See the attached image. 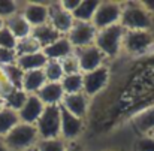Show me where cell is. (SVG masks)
<instances>
[{
	"label": "cell",
	"mask_w": 154,
	"mask_h": 151,
	"mask_svg": "<svg viewBox=\"0 0 154 151\" xmlns=\"http://www.w3.org/2000/svg\"><path fill=\"white\" fill-rule=\"evenodd\" d=\"M5 26L9 29V32L15 36L17 41H23V39H27L32 36V26L24 20V17L21 14H17L14 17H11L9 20L5 21Z\"/></svg>",
	"instance_id": "ac0fdd59"
},
{
	"label": "cell",
	"mask_w": 154,
	"mask_h": 151,
	"mask_svg": "<svg viewBox=\"0 0 154 151\" xmlns=\"http://www.w3.org/2000/svg\"><path fill=\"white\" fill-rule=\"evenodd\" d=\"M17 55H26V54H33V52H38V51H42V47L38 44V41L30 36L27 39H23V41H18V45H17Z\"/></svg>",
	"instance_id": "f1b7e54d"
},
{
	"label": "cell",
	"mask_w": 154,
	"mask_h": 151,
	"mask_svg": "<svg viewBox=\"0 0 154 151\" xmlns=\"http://www.w3.org/2000/svg\"><path fill=\"white\" fill-rule=\"evenodd\" d=\"M18 41L15 39V36L9 32V29L5 26L0 30V48H6V50H17Z\"/></svg>",
	"instance_id": "4dcf8cb0"
},
{
	"label": "cell",
	"mask_w": 154,
	"mask_h": 151,
	"mask_svg": "<svg viewBox=\"0 0 154 151\" xmlns=\"http://www.w3.org/2000/svg\"><path fill=\"white\" fill-rule=\"evenodd\" d=\"M61 87L64 94H78L82 93V73H73V75H64L61 79Z\"/></svg>",
	"instance_id": "d4e9b609"
},
{
	"label": "cell",
	"mask_w": 154,
	"mask_h": 151,
	"mask_svg": "<svg viewBox=\"0 0 154 151\" xmlns=\"http://www.w3.org/2000/svg\"><path fill=\"white\" fill-rule=\"evenodd\" d=\"M64 111H67L69 114L85 120L88 109H90V99L84 94V93H78V94H66L64 99L60 105Z\"/></svg>",
	"instance_id": "4fadbf2b"
},
{
	"label": "cell",
	"mask_w": 154,
	"mask_h": 151,
	"mask_svg": "<svg viewBox=\"0 0 154 151\" xmlns=\"http://www.w3.org/2000/svg\"><path fill=\"white\" fill-rule=\"evenodd\" d=\"M21 9V3L15 2V0H0V18H3L5 21L9 20L11 17L20 14Z\"/></svg>",
	"instance_id": "f546056e"
},
{
	"label": "cell",
	"mask_w": 154,
	"mask_h": 151,
	"mask_svg": "<svg viewBox=\"0 0 154 151\" xmlns=\"http://www.w3.org/2000/svg\"><path fill=\"white\" fill-rule=\"evenodd\" d=\"M126 30L120 26H111L103 30H97L94 45L102 51L106 58H115L123 50V39H124Z\"/></svg>",
	"instance_id": "3957f363"
},
{
	"label": "cell",
	"mask_w": 154,
	"mask_h": 151,
	"mask_svg": "<svg viewBox=\"0 0 154 151\" xmlns=\"http://www.w3.org/2000/svg\"><path fill=\"white\" fill-rule=\"evenodd\" d=\"M17 51L15 50H6V48H0V66H9V64H15L17 63Z\"/></svg>",
	"instance_id": "836d02e7"
},
{
	"label": "cell",
	"mask_w": 154,
	"mask_h": 151,
	"mask_svg": "<svg viewBox=\"0 0 154 151\" xmlns=\"http://www.w3.org/2000/svg\"><path fill=\"white\" fill-rule=\"evenodd\" d=\"M48 58L42 51L33 52V54H26V55H18L17 58V66L23 72H30V70H42L47 64Z\"/></svg>",
	"instance_id": "d6986e66"
},
{
	"label": "cell",
	"mask_w": 154,
	"mask_h": 151,
	"mask_svg": "<svg viewBox=\"0 0 154 151\" xmlns=\"http://www.w3.org/2000/svg\"><path fill=\"white\" fill-rule=\"evenodd\" d=\"M27 97H29V94H26L21 88H11L8 93H5L2 96L5 108H9L15 112H18L23 108V105L26 103Z\"/></svg>",
	"instance_id": "603a6c76"
},
{
	"label": "cell",
	"mask_w": 154,
	"mask_h": 151,
	"mask_svg": "<svg viewBox=\"0 0 154 151\" xmlns=\"http://www.w3.org/2000/svg\"><path fill=\"white\" fill-rule=\"evenodd\" d=\"M142 5L151 15H154V2H142Z\"/></svg>",
	"instance_id": "8d00e7d4"
},
{
	"label": "cell",
	"mask_w": 154,
	"mask_h": 151,
	"mask_svg": "<svg viewBox=\"0 0 154 151\" xmlns=\"http://www.w3.org/2000/svg\"><path fill=\"white\" fill-rule=\"evenodd\" d=\"M154 45V35L151 30L141 32H126L123 39V50L127 54L139 55L144 54Z\"/></svg>",
	"instance_id": "52a82bcc"
},
{
	"label": "cell",
	"mask_w": 154,
	"mask_h": 151,
	"mask_svg": "<svg viewBox=\"0 0 154 151\" xmlns=\"http://www.w3.org/2000/svg\"><path fill=\"white\" fill-rule=\"evenodd\" d=\"M3 27H5V20H3V18H0V30H2Z\"/></svg>",
	"instance_id": "f35d334b"
},
{
	"label": "cell",
	"mask_w": 154,
	"mask_h": 151,
	"mask_svg": "<svg viewBox=\"0 0 154 151\" xmlns=\"http://www.w3.org/2000/svg\"><path fill=\"white\" fill-rule=\"evenodd\" d=\"M109 67L105 64L102 67L88 72V73H82V93L88 97L93 99L97 94H100L103 90L106 88L108 82H109Z\"/></svg>",
	"instance_id": "8992f818"
},
{
	"label": "cell",
	"mask_w": 154,
	"mask_h": 151,
	"mask_svg": "<svg viewBox=\"0 0 154 151\" xmlns=\"http://www.w3.org/2000/svg\"><path fill=\"white\" fill-rule=\"evenodd\" d=\"M3 72L6 75V79L9 81L11 87L12 88H21L23 85V76H24V72L15 64H9V66H5L3 67Z\"/></svg>",
	"instance_id": "4316f807"
},
{
	"label": "cell",
	"mask_w": 154,
	"mask_h": 151,
	"mask_svg": "<svg viewBox=\"0 0 154 151\" xmlns=\"http://www.w3.org/2000/svg\"><path fill=\"white\" fill-rule=\"evenodd\" d=\"M6 147L9 151H27L39 142V133L36 126L18 123L5 138H3Z\"/></svg>",
	"instance_id": "7a4b0ae2"
},
{
	"label": "cell",
	"mask_w": 154,
	"mask_h": 151,
	"mask_svg": "<svg viewBox=\"0 0 154 151\" xmlns=\"http://www.w3.org/2000/svg\"><path fill=\"white\" fill-rule=\"evenodd\" d=\"M42 52L45 54V57L48 58V60H57V61H61V60H64L66 57H69V55H72L75 50H73V47L70 45V42H69V39L66 38V36H60L55 42H52L51 45H48V47H45Z\"/></svg>",
	"instance_id": "e0dca14e"
},
{
	"label": "cell",
	"mask_w": 154,
	"mask_h": 151,
	"mask_svg": "<svg viewBox=\"0 0 154 151\" xmlns=\"http://www.w3.org/2000/svg\"><path fill=\"white\" fill-rule=\"evenodd\" d=\"M120 26L126 32L151 30L153 15L144 8L142 2H123Z\"/></svg>",
	"instance_id": "6da1fadb"
},
{
	"label": "cell",
	"mask_w": 154,
	"mask_h": 151,
	"mask_svg": "<svg viewBox=\"0 0 154 151\" xmlns=\"http://www.w3.org/2000/svg\"><path fill=\"white\" fill-rule=\"evenodd\" d=\"M61 63V67H63V72L64 75H73V73H81L79 70V64H78V60H76V55L75 52L69 57H66L64 60L60 61Z\"/></svg>",
	"instance_id": "1f68e13d"
},
{
	"label": "cell",
	"mask_w": 154,
	"mask_h": 151,
	"mask_svg": "<svg viewBox=\"0 0 154 151\" xmlns=\"http://www.w3.org/2000/svg\"><path fill=\"white\" fill-rule=\"evenodd\" d=\"M20 14L32 26V29H35V27H39L48 23L50 6L48 3H42V2H24L21 3Z\"/></svg>",
	"instance_id": "30bf717a"
},
{
	"label": "cell",
	"mask_w": 154,
	"mask_h": 151,
	"mask_svg": "<svg viewBox=\"0 0 154 151\" xmlns=\"http://www.w3.org/2000/svg\"><path fill=\"white\" fill-rule=\"evenodd\" d=\"M121 11H123V2H99L91 24L94 26L96 30H103L106 27L120 24Z\"/></svg>",
	"instance_id": "5b68a950"
},
{
	"label": "cell",
	"mask_w": 154,
	"mask_h": 151,
	"mask_svg": "<svg viewBox=\"0 0 154 151\" xmlns=\"http://www.w3.org/2000/svg\"><path fill=\"white\" fill-rule=\"evenodd\" d=\"M67 142L63 141L61 138H55V139H39V142L36 144L38 151H66Z\"/></svg>",
	"instance_id": "83f0119b"
},
{
	"label": "cell",
	"mask_w": 154,
	"mask_h": 151,
	"mask_svg": "<svg viewBox=\"0 0 154 151\" xmlns=\"http://www.w3.org/2000/svg\"><path fill=\"white\" fill-rule=\"evenodd\" d=\"M75 55H76L81 73L93 72V70L105 66V61H106V57L103 55L102 51L96 45H90V47H85V48L75 50Z\"/></svg>",
	"instance_id": "9c48e42d"
},
{
	"label": "cell",
	"mask_w": 154,
	"mask_h": 151,
	"mask_svg": "<svg viewBox=\"0 0 154 151\" xmlns=\"http://www.w3.org/2000/svg\"><path fill=\"white\" fill-rule=\"evenodd\" d=\"M61 108V106H60ZM84 120L69 114L61 108V121H60V138L66 142H75L84 132Z\"/></svg>",
	"instance_id": "8fae6325"
},
{
	"label": "cell",
	"mask_w": 154,
	"mask_h": 151,
	"mask_svg": "<svg viewBox=\"0 0 154 151\" xmlns=\"http://www.w3.org/2000/svg\"><path fill=\"white\" fill-rule=\"evenodd\" d=\"M48 6H50V20H48V23L61 36H66L69 33V30L72 29L73 23H75L72 14L66 12L60 6L58 2H48Z\"/></svg>",
	"instance_id": "7c38bea8"
},
{
	"label": "cell",
	"mask_w": 154,
	"mask_h": 151,
	"mask_svg": "<svg viewBox=\"0 0 154 151\" xmlns=\"http://www.w3.org/2000/svg\"><path fill=\"white\" fill-rule=\"evenodd\" d=\"M135 151H154V135H141L135 142Z\"/></svg>",
	"instance_id": "d6a6232c"
},
{
	"label": "cell",
	"mask_w": 154,
	"mask_h": 151,
	"mask_svg": "<svg viewBox=\"0 0 154 151\" xmlns=\"http://www.w3.org/2000/svg\"><path fill=\"white\" fill-rule=\"evenodd\" d=\"M79 2H81V0H61V2H58V3H60V6H61L66 12L73 14V11L78 8Z\"/></svg>",
	"instance_id": "e575fe53"
},
{
	"label": "cell",
	"mask_w": 154,
	"mask_h": 151,
	"mask_svg": "<svg viewBox=\"0 0 154 151\" xmlns=\"http://www.w3.org/2000/svg\"><path fill=\"white\" fill-rule=\"evenodd\" d=\"M32 36L38 41V44L42 47V50L48 45H51L52 42H55L61 35L52 27L50 23L44 24V26H39V27H35L33 32H32Z\"/></svg>",
	"instance_id": "44dd1931"
},
{
	"label": "cell",
	"mask_w": 154,
	"mask_h": 151,
	"mask_svg": "<svg viewBox=\"0 0 154 151\" xmlns=\"http://www.w3.org/2000/svg\"><path fill=\"white\" fill-rule=\"evenodd\" d=\"M36 96L45 106H60L66 94L60 82H47Z\"/></svg>",
	"instance_id": "2e32d148"
},
{
	"label": "cell",
	"mask_w": 154,
	"mask_h": 151,
	"mask_svg": "<svg viewBox=\"0 0 154 151\" xmlns=\"http://www.w3.org/2000/svg\"><path fill=\"white\" fill-rule=\"evenodd\" d=\"M42 70H44L47 82H61V79L64 78L61 63L57 61V60H48Z\"/></svg>",
	"instance_id": "484cf974"
},
{
	"label": "cell",
	"mask_w": 154,
	"mask_h": 151,
	"mask_svg": "<svg viewBox=\"0 0 154 151\" xmlns=\"http://www.w3.org/2000/svg\"><path fill=\"white\" fill-rule=\"evenodd\" d=\"M3 106H5V105H3V99H2V96H0V109H2Z\"/></svg>",
	"instance_id": "ab89813d"
},
{
	"label": "cell",
	"mask_w": 154,
	"mask_h": 151,
	"mask_svg": "<svg viewBox=\"0 0 154 151\" xmlns=\"http://www.w3.org/2000/svg\"><path fill=\"white\" fill-rule=\"evenodd\" d=\"M60 121H61V108L45 106L41 118L35 124L39 133V139L60 138Z\"/></svg>",
	"instance_id": "277c9868"
},
{
	"label": "cell",
	"mask_w": 154,
	"mask_h": 151,
	"mask_svg": "<svg viewBox=\"0 0 154 151\" xmlns=\"http://www.w3.org/2000/svg\"><path fill=\"white\" fill-rule=\"evenodd\" d=\"M0 151H9V148L6 147V144L3 141V138H0Z\"/></svg>",
	"instance_id": "74e56055"
},
{
	"label": "cell",
	"mask_w": 154,
	"mask_h": 151,
	"mask_svg": "<svg viewBox=\"0 0 154 151\" xmlns=\"http://www.w3.org/2000/svg\"><path fill=\"white\" fill-rule=\"evenodd\" d=\"M18 123H20L18 112L3 106L0 109V138H5Z\"/></svg>",
	"instance_id": "cb8c5ba5"
},
{
	"label": "cell",
	"mask_w": 154,
	"mask_h": 151,
	"mask_svg": "<svg viewBox=\"0 0 154 151\" xmlns=\"http://www.w3.org/2000/svg\"><path fill=\"white\" fill-rule=\"evenodd\" d=\"M27 151H38V148H36V147H33V148H30V150H27Z\"/></svg>",
	"instance_id": "60d3db41"
},
{
	"label": "cell",
	"mask_w": 154,
	"mask_h": 151,
	"mask_svg": "<svg viewBox=\"0 0 154 151\" xmlns=\"http://www.w3.org/2000/svg\"><path fill=\"white\" fill-rule=\"evenodd\" d=\"M66 151H87V150H85V147L81 142L75 141V142H67Z\"/></svg>",
	"instance_id": "d590c367"
},
{
	"label": "cell",
	"mask_w": 154,
	"mask_h": 151,
	"mask_svg": "<svg viewBox=\"0 0 154 151\" xmlns=\"http://www.w3.org/2000/svg\"><path fill=\"white\" fill-rule=\"evenodd\" d=\"M47 84L44 70H30V72H24L23 76V85L21 90L26 94H38L39 90Z\"/></svg>",
	"instance_id": "ffe728a7"
},
{
	"label": "cell",
	"mask_w": 154,
	"mask_h": 151,
	"mask_svg": "<svg viewBox=\"0 0 154 151\" xmlns=\"http://www.w3.org/2000/svg\"><path fill=\"white\" fill-rule=\"evenodd\" d=\"M45 109V105L41 102V99L36 94H30L27 97L26 103L23 105V108L18 111V117H20V123H26V124H36L38 120L41 118L42 112Z\"/></svg>",
	"instance_id": "5bb4252c"
},
{
	"label": "cell",
	"mask_w": 154,
	"mask_h": 151,
	"mask_svg": "<svg viewBox=\"0 0 154 151\" xmlns=\"http://www.w3.org/2000/svg\"><path fill=\"white\" fill-rule=\"evenodd\" d=\"M132 126L141 135H154V105L141 109L132 117Z\"/></svg>",
	"instance_id": "9a60e30c"
},
{
	"label": "cell",
	"mask_w": 154,
	"mask_h": 151,
	"mask_svg": "<svg viewBox=\"0 0 154 151\" xmlns=\"http://www.w3.org/2000/svg\"><path fill=\"white\" fill-rule=\"evenodd\" d=\"M102 151H121V150H102Z\"/></svg>",
	"instance_id": "b9f144b4"
},
{
	"label": "cell",
	"mask_w": 154,
	"mask_h": 151,
	"mask_svg": "<svg viewBox=\"0 0 154 151\" xmlns=\"http://www.w3.org/2000/svg\"><path fill=\"white\" fill-rule=\"evenodd\" d=\"M96 35H97V30L94 29V26L91 23L75 21L72 29L66 35V38L69 39V42L73 47V50H79V48H85V47L94 45Z\"/></svg>",
	"instance_id": "ba28073f"
},
{
	"label": "cell",
	"mask_w": 154,
	"mask_h": 151,
	"mask_svg": "<svg viewBox=\"0 0 154 151\" xmlns=\"http://www.w3.org/2000/svg\"><path fill=\"white\" fill-rule=\"evenodd\" d=\"M99 2L96 0H81L78 8L73 11L72 17L73 21H79V23H91L93 17L97 11Z\"/></svg>",
	"instance_id": "7402d4cb"
}]
</instances>
